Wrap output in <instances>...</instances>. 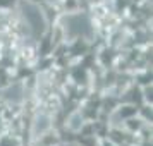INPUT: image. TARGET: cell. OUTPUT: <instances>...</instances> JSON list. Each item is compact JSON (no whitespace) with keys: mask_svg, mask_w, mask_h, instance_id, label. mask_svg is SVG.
<instances>
[{"mask_svg":"<svg viewBox=\"0 0 153 146\" xmlns=\"http://www.w3.org/2000/svg\"><path fill=\"white\" fill-rule=\"evenodd\" d=\"M21 12L24 21L28 22V26L31 28V31L35 33L36 36H40L45 33L47 29V19L43 16V10L36 4L33 2H28V0H22L21 2Z\"/></svg>","mask_w":153,"mask_h":146,"instance_id":"cell-1","label":"cell"},{"mask_svg":"<svg viewBox=\"0 0 153 146\" xmlns=\"http://www.w3.org/2000/svg\"><path fill=\"white\" fill-rule=\"evenodd\" d=\"M65 29L71 36H91V22L86 14H72L65 17Z\"/></svg>","mask_w":153,"mask_h":146,"instance_id":"cell-2","label":"cell"},{"mask_svg":"<svg viewBox=\"0 0 153 146\" xmlns=\"http://www.w3.org/2000/svg\"><path fill=\"white\" fill-rule=\"evenodd\" d=\"M48 127H50V119L47 117V115L40 113V115L35 119V124H33V134H35V136H40V134H43V132L48 131Z\"/></svg>","mask_w":153,"mask_h":146,"instance_id":"cell-3","label":"cell"},{"mask_svg":"<svg viewBox=\"0 0 153 146\" xmlns=\"http://www.w3.org/2000/svg\"><path fill=\"white\" fill-rule=\"evenodd\" d=\"M5 98H7L9 102H12V103L21 102V100H22V88H21V84H14L12 88H9V90L5 91Z\"/></svg>","mask_w":153,"mask_h":146,"instance_id":"cell-4","label":"cell"}]
</instances>
